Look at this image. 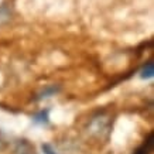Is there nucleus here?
<instances>
[{"instance_id": "1", "label": "nucleus", "mask_w": 154, "mask_h": 154, "mask_svg": "<svg viewBox=\"0 0 154 154\" xmlns=\"http://www.w3.org/2000/svg\"><path fill=\"white\" fill-rule=\"evenodd\" d=\"M109 129H110V123H109V119L105 116H98L95 117L94 120L91 122V126H89V130L91 133H94L96 136H105L109 133Z\"/></svg>"}, {"instance_id": "2", "label": "nucleus", "mask_w": 154, "mask_h": 154, "mask_svg": "<svg viewBox=\"0 0 154 154\" xmlns=\"http://www.w3.org/2000/svg\"><path fill=\"white\" fill-rule=\"evenodd\" d=\"M151 149H153V133H150L149 139L144 141V144L141 146L140 149H137V151L134 154H149L151 151Z\"/></svg>"}, {"instance_id": "3", "label": "nucleus", "mask_w": 154, "mask_h": 154, "mask_svg": "<svg viewBox=\"0 0 154 154\" xmlns=\"http://www.w3.org/2000/svg\"><path fill=\"white\" fill-rule=\"evenodd\" d=\"M153 75H154V64L153 62H147L146 66L141 69V78L149 79V78H153Z\"/></svg>"}, {"instance_id": "4", "label": "nucleus", "mask_w": 154, "mask_h": 154, "mask_svg": "<svg viewBox=\"0 0 154 154\" xmlns=\"http://www.w3.org/2000/svg\"><path fill=\"white\" fill-rule=\"evenodd\" d=\"M42 150H44V153H45V154H52V151L50 150V147H48L47 144H45V146H42Z\"/></svg>"}]
</instances>
